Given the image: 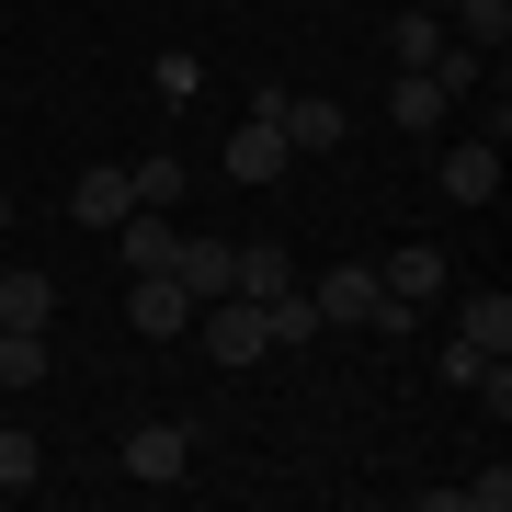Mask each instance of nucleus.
Masks as SVG:
<instances>
[{
    "mask_svg": "<svg viewBox=\"0 0 512 512\" xmlns=\"http://www.w3.org/2000/svg\"><path fill=\"white\" fill-rule=\"evenodd\" d=\"M69 217H80V228L137 217V171H114V160H103V171H80V183H69Z\"/></svg>",
    "mask_w": 512,
    "mask_h": 512,
    "instance_id": "obj_7",
    "label": "nucleus"
},
{
    "mask_svg": "<svg viewBox=\"0 0 512 512\" xmlns=\"http://www.w3.org/2000/svg\"><path fill=\"white\" fill-rule=\"evenodd\" d=\"M126 330H137V342H183V330H194V296L171 285V274H126Z\"/></svg>",
    "mask_w": 512,
    "mask_h": 512,
    "instance_id": "obj_5",
    "label": "nucleus"
},
{
    "mask_svg": "<svg viewBox=\"0 0 512 512\" xmlns=\"http://www.w3.org/2000/svg\"><path fill=\"white\" fill-rule=\"evenodd\" d=\"M512 501V467H490V478H467V490H456V512H501Z\"/></svg>",
    "mask_w": 512,
    "mask_h": 512,
    "instance_id": "obj_22",
    "label": "nucleus"
},
{
    "mask_svg": "<svg viewBox=\"0 0 512 512\" xmlns=\"http://www.w3.org/2000/svg\"><path fill=\"white\" fill-rule=\"evenodd\" d=\"M148 80H160V103H194V80H205V69H194L183 46H171V57H160V69H148Z\"/></svg>",
    "mask_w": 512,
    "mask_h": 512,
    "instance_id": "obj_21",
    "label": "nucleus"
},
{
    "mask_svg": "<svg viewBox=\"0 0 512 512\" xmlns=\"http://www.w3.org/2000/svg\"><path fill=\"white\" fill-rule=\"evenodd\" d=\"M194 330H205V353H217V365H262V353H274V330H262L251 296H205Z\"/></svg>",
    "mask_w": 512,
    "mask_h": 512,
    "instance_id": "obj_1",
    "label": "nucleus"
},
{
    "mask_svg": "<svg viewBox=\"0 0 512 512\" xmlns=\"http://www.w3.org/2000/svg\"><path fill=\"white\" fill-rule=\"evenodd\" d=\"M376 285L399 296V308H421V296H444V251H433V239H410L399 262H376Z\"/></svg>",
    "mask_w": 512,
    "mask_h": 512,
    "instance_id": "obj_11",
    "label": "nucleus"
},
{
    "mask_svg": "<svg viewBox=\"0 0 512 512\" xmlns=\"http://www.w3.org/2000/svg\"><path fill=\"white\" fill-rule=\"evenodd\" d=\"M171 285H183L194 308H205V296H228V239H183V251H171Z\"/></svg>",
    "mask_w": 512,
    "mask_h": 512,
    "instance_id": "obj_12",
    "label": "nucleus"
},
{
    "mask_svg": "<svg viewBox=\"0 0 512 512\" xmlns=\"http://www.w3.org/2000/svg\"><path fill=\"white\" fill-rule=\"evenodd\" d=\"M251 103L274 114V126H285V148H308V160H330V148L353 137V114H342V103H319V92H308V103H296V92H251Z\"/></svg>",
    "mask_w": 512,
    "mask_h": 512,
    "instance_id": "obj_3",
    "label": "nucleus"
},
{
    "mask_svg": "<svg viewBox=\"0 0 512 512\" xmlns=\"http://www.w3.org/2000/svg\"><path fill=\"white\" fill-rule=\"evenodd\" d=\"M46 478V444L35 433H0V490H35Z\"/></svg>",
    "mask_w": 512,
    "mask_h": 512,
    "instance_id": "obj_19",
    "label": "nucleus"
},
{
    "mask_svg": "<svg viewBox=\"0 0 512 512\" xmlns=\"http://www.w3.org/2000/svg\"><path fill=\"white\" fill-rule=\"evenodd\" d=\"M114 239H126V274H171V251H183V228H171L160 205H137V217H114Z\"/></svg>",
    "mask_w": 512,
    "mask_h": 512,
    "instance_id": "obj_10",
    "label": "nucleus"
},
{
    "mask_svg": "<svg viewBox=\"0 0 512 512\" xmlns=\"http://www.w3.org/2000/svg\"><path fill=\"white\" fill-rule=\"evenodd\" d=\"M57 319V285L46 274H0V330H46Z\"/></svg>",
    "mask_w": 512,
    "mask_h": 512,
    "instance_id": "obj_15",
    "label": "nucleus"
},
{
    "mask_svg": "<svg viewBox=\"0 0 512 512\" xmlns=\"http://www.w3.org/2000/svg\"><path fill=\"white\" fill-rule=\"evenodd\" d=\"M444 46H456V35H444V12H410V23H387V69H433Z\"/></svg>",
    "mask_w": 512,
    "mask_h": 512,
    "instance_id": "obj_13",
    "label": "nucleus"
},
{
    "mask_svg": "<svg viewBox=\"0 0 512 512\" xmlns=\"http://www.w3.org/2000/svg\"><path fill=\"white\" fill-rule=\"evenodd\" d=\"M217 160H228V183H285V160H296V148H285V126H274V114H239V126H228V148H217Z\"/></svg>",
    "mask_w": 512,
    "mask_h": 512,
    "instance_id": "obj_4",
    "label": "nucleus"
},
{
    "mask_svg": "<svg viewBox=\"0 0 512 512\" xmlns=\"http://www.w3.org/2000/svg\"><path fill=\"white\" fill-rule=\"evenodd\" d=\"M456 342H478V353H512V296H456Z\"/></svg>",
    "mask_w": 512,
    "mask_h": 512,
    "instance_id": "obj_14",
    "label": "nucleus"
},
{
    "mask_svg": "<svg viewBox=\"0 0 512 512\" xmlns=\"http://www.w3.org/2000/svg\"><path fill=\"white\" fill-rule=\"evenodd\" d=\"M387 308V285H376V262H342V274H319V319H342V330H365Z\"/></svg>",
    "mask_w": 512,
    "mask_h": 512,
    "instance_id": "obj_9",
    "label": "nucleus"
},
{
    "mask_svg": "<svg viewBox=\"0 0 512 512\" xmlns=\"http://www.w3.org/2000/svg\"><path fill=\"white\" fill-rule=\"evenodd\" d=\"M262 330H274V353H285V342H308V330H330V319H319L308 285H285V296H262Z\"/></svg>",
    "mask_w": 512,
    "mask_h": 512,
    "instance_id": "obj_16",
    "label": "nucleus"
},
{
    "mask_svg": "<svg viewBox=\"0 0 512 512\" xmlns=\"http://www.w3.org/2000/svg\"><path fill=\"white\" fill-rule=\"evenodd\" d=\"M387 114H399V137H433L444 114H456V92H444L433 69H399V80H387Z\"/></svg>",
    "mask_w": 512,
    "mask_h": 512,
    "instance_id": "obj_8",
    "label": "nucleus"
},
{
    "mask_svg": "<svg viewBox=\"0 0 512 512\" xmlns=\"http://www.w3.org/2000/svg\"><path fill=\"white\" fill-rule=\"evenodd\" d=\"M183 467H194V421H137L126 433V478L137 490H183Z\"/></svg>",
    "mask_w": 512,
    "mask_h": 512,
    "instance_id": "obj_2",
    "label": "nucleus"
},
{
    "mask_svg": "<svg viewBox=\"0 0 512 512\" xmlns=\"http://www.w3.org/2000/svg\"><path fill=\"white\" fill-rule=\"evenodd\" d=\"M421 12H456V0H421Z\"/></svg>",
    "mask_w": 512,
    "mask_h": 512,
    "instance_id": "obj_23",
    "label": "nucleus"
},
{
    "mask_svg": "<svg viewBox=\"0 0 512 512\" xmlns=\"http://www.w3.org/2000/svg\"><path fill=\"white\" fill-rule=\"evenodd\" d=\"M183 183H194V171L171 160V148H160V160H137V205H171V194H183Z\"/></svg>",
    "mask_w": 512,
    "mask_h": 512,
    "instance_id": "obj_20",
    "label": "nucleus"
},
{
    "mask_svg": "<svg viewBox=\"0 0 512 512\" xmlns=\"http://www.w3.org/2000/svg\"><path fill=\"white\" fill-rule=\"evenodd\" d=\"M433 183H444V205H478V217H490V205H501V148H490V137L444 148V160H433Z\"/></svg>",
    "mask_w": 512,
    "mask_h": 512,
    "instance_id": "obj_6",
    "label": "nucleus"
},
{
    "mask_svg": "<svg viewBox=\"0 0 512 512\" xmlns=\"http://www.w3.org/2000/svg\"><path fill=\"white\" fill-rule=\"evenodd\" d=\"M444 23H456V35H467L478 57H501V35H512V0H456Z\"/></svg>",
    "mask_w": 512,
    "mask_h": 512,
    "instance_id": "obj_17",
    "label": "nucleus"
},
{
    "mask_svg": "<svg viewBox=\"0 0 512 512\" xmlns=\"http://www.w3.org/2000/svg\"><path fill=\"white\" fill-rule=\"evenodd\" d=\"M0 228H12V194H0Z\"/></svg>",
    "mask_w": 512,
    "mask_h": 512,
    "instance_id": "obj_24",
    "label": "nucleus"
},
{
    "mask_svg": "<svg viewBox=\"0 0 512 512\" xmlns=\"http://www.w3.org/2000/svg\"><path fill=\"white\" fill-rule=\"evenodd\" d=\"M0 387H46V330H0Z\"/></svg>",
    "mask_w": 512,
    "mask_h": 512,
    "instance_id": "obj_18",
    "label": "nucleus"
}]
</instances>
